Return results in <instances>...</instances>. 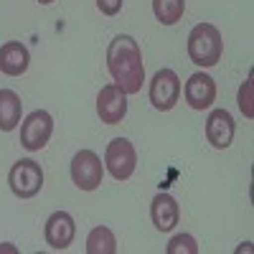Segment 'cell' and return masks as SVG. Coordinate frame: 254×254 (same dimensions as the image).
<instances>
[{
  "mask_svg": "<svg viewBox=\"0 0 254 254\" xmlns=\"http://www.w3.org/2000/svg\"><path fill=\"white\" fill-rule=\"evenodd\" d=\"M107 69L125 94H137L142 89L145 64H142V51L132 36L120 33L112 38L107 49Z\"/></svg>",
  "mask_w": 254,
  "mask_h": 254,
  "instance_id": "6da1fadb",
  "label": "cell"
},
{
  "mask_svg": "<svg viewBox=\"0 0 254 254\" xmlns=\"http://www.w3.org/2000/svg\"><path fill=\"white\" fill-rule=\"evenodd\" d=\"M188 56L190 61L201 69L216 66L224 56V41L216 26L211 23H198L188 33Z\"/></svg>",
  "mask_w": 254,
  "mask_h": 254,
  "instance_id": "7a4b0ae2",
  "label": "cell"
},
{
  "mask_svg": "<svg viewBox=\"0 0 254 254\" xmlns=\"http://www.w3.org/2000/svg\"><path fill=\"white\" fill-rule=\"evenodd\" d=\"M8 186L13 190V196L18 198H33L41 188H44V171L33 158H20L13 163L8 173Z\"/></svg>",
  "mask_w": 254,
  "mask_h": 254,
  "instance_id": "3957f363",
  "label": "cell"
},
{
  "mask_svg": "<svg viewBox=\"0 0 254 254\" xmlns=\"http://www.w3.org/2000/svg\"><path fill=\"white\" fill-rule=\"evenodd\" d=\"M104 168L110 171L115 181H127L132 178L135 168H137V153L135 145L127 137H115L110 140L107 150H104Z\"/></svg>",
  "mask_w": 254,
  "mask_h": 254,
  "instance_id": "277c9868",
  "label": "cell"
},
{
  "mask_svg": "<svg viewBox=\"0 0 254 254\" xmlns=\"http://www.w3.org/2000/svg\"><path fill=\"white\" fill-rule=\"evenodd\" d=\"M150 104L158 112H171L178 99H181V79L173 69H158L150 79V89H147Z\"/></svg>",
  "mask_w": 254,
  "mask_h": 254,
  "instance_id": "5b68a950",
  "label": "cell"
},
{
  "mask_svg": "<svg viewBox=\"0 0 254 254\" xmlns=\"http://www.w3.org/2000/svg\"><path fill=\"white\" fill-rule=\"evenodd\" d=\"M54 132V117L46 110H33L23 122H20V145L28 153L44 150Z\"/></svg>",
  "mask_w": 254,
  "mask_h": 254,
  "instance_id": "8992f818",
  "label": "cell"
},
{
  "mask_svg": "<svg viewBox=\"0 0 254 254\" xmlns=\"http://www.w3.org/2000/svg\"><path fill=\"white\" fill-rule=\"evenodd\" d=\"M104 168L94 150H79L71 158V181L81 190H97L102 186Z\"/></svg>",
  "mask_w": 254,
  "mask_h": 254,
  "instance_id": "52a82bcc",
  "label": "cell"
},
{
  "mask_svg": "<svg viewBox=\"0 0 254 254\" xmlns=\"http://www.w3.org/2000/svg\"><path fill=\"white\" fill-rule=\"evenodd\" d=\"M44 237H46V244L56 252L69 249L74 237H76V224H74L71 214H66V211H54V214L46 219Z\"/></svg>",
  "mask_w": 254,
  "mask_h": 254,
  "instance_id": "ba28073f",
  "label": "cell"
},
{
  "mask_svg": "<svg viewBox=\"0 0 254 254\" xmlns=\"http://www.w3.org/2000/svg\"><path fill=\"white\" fill-rule=\"evenodd\" d=\"M183 97L188 102V107L190 110H208L211 104H214L216 99V81L211 79L208 74L203 71H196V74H190L188 81H186V87H183Z\"/></svg>",
  "mask_w": 254,
  "mask_h": 254,
  "instance_id": "9c48e42d",
  "label": "cell"
},
{
  "mask_svg": "<svg viewBox=\"0 0 254 254\" xmlns=\"http://www.w3.org/2000/svg\"><path fill=\"white\" fill-rule=\"evenodd\" d=\"M97 115L102 122L117 125L127 115V94L117 87V84H107L97 94Z\"/></svg>",
  "mask_w": 254,
  "mask_h": 254,
  "instance_id": "30bf717a",
  "label": "cell"
},
{
  "mask_svg": "<svg viewBox=\"0 0 254 254\" xmlns=\"http://www.w3.org/2000/svg\"><path fill=\"white\" fill-rule=\"evenodd\" d=\"M234 117L226 110H214L206 120V140L216 147V150H226L234 140Z\"/></svg>",
  "mask_w": 254,
  "mask_h": 254,
  "instance_id": "8fae6325",
  "label": "cell"
},
{
  "mask_svg": "<svg viewBox=\"0 0 254 254\" xmlns=\"http://www.w3.org/2000/svg\"><path fill=\"white\" fill-rule=\"evenodd\" d=\"M150 219L158 231H173L181 221V206L171 193H158L150 201Z\"/></svg>",
  "mask_w": 254,
  "mask_h": 254,
  "instance_id": "7c38bea8",
  "label": "cell"
},
{
  "mask_svg": "<svg viewBox=\"0 0 254 254\" xmlns=\"http://www.w3.org/2000/svg\"><path fill=\"white\" fill-rule=\"evenodd\" d=\"M31 54L20 41H8L0 46V71L5 76H20L28 71Z\"/></svg>",
  "mask_w": 254,
  "mask_h": 254,
  "instance_id": "4fadbf2b",
  "label": "cell"
},
{
  "mask_svg": "<svg viewBox=\"0 0 254 254\" xmlns=\"http://www.w3.org/2000/svg\"><path fill=\"white\" fill-rule=\"evenodd\" d=\"M20 115H23V102L13 89H0V132H13Z\"/></svg>",
  "mask_w": 254,
  "mask_h": 254,
  "instance_id": "5bb4252c",
  "label": "cell"
},
{
  "mask_svg": "<svg viewBox=\"0 0 254 254\" xmlns=\"http://www.w3.org/2000/svg\"><path fill=\"white\" fill-rule=\"evenodd\" d=\"M87 252L89 254H115L117 252V239L110 226H94L87 237Z\"/></svg>",
  "mask_w": 254,
  "mask_h": 254,
  "instance_id": "9a60e30c",
  "label": "cell"
},
{
  "mask_svg": "<svg viewBox=\"0 0 254 254\" xmlns=\"http://www.w3.org/2000/svg\"><path fill=\"white\" fill-rule=\"evenodd\" d=\"M186 0H153V13L158 18V23L163 26H176L183 18Z\"/></svg>",
  "mask_w": 254,
  "mask_h": 254,
  "instance_id": "2e32d148",
  "label": "cell"
},
{
  "mask_svg": "<svg viewBox=\"0 0 254 254\" xmlns=\"http://www.w3.org/2000/svg\"><path fill=\"white\" fill-rule=\"evenodd\" d=\"M168 254H198V244L190 234H176L171 244L165 247Z\"/></svg>",
  "mask_w": 254,
  "mask_h": 254,
  "instance_id": "e0dca14e",
  "label": "cell"
},
{
  "mask_svg": "<svg viewBox=\"0 0 254 254\" xmlns=\"http://www.w3.org/2000/svg\"><path fill=\"white\" fill-rule=\"evenodd\" d=\"M239 110L244 112L247 120L254 117V107H252V76H247V81L242 84V89H239Z\"/></svg>",
  "mask_w": 254,
  "mask_h": 254,
  "instance_id": "ac0fdd59",
  "label": "cell"
},
{
  "mask_svg": "<svg viewBox=\"0 0 254 254\" xmlns=\"http://www.w3.org/2000/svg\"><path fill=\"white\" fill-rule=\"evenodd\" d=\"M122 3H125V0H97V8L104 15H117L122 10Z\"/></svg>",
  "mask_w": 254,
  "mask_h": 254,
  "instance_id": "d6986e66",
  "label": "cell"
},
{
  "mask_svg": "<svg viewBox=\"0 0 254 254\" xmlns=\"http://www.w3.org/2000/svg\"><path fill=\"white\" fill-rule=\"evenodd\" d=\"M0 252H15V247H10V244H3V247H0Z\"/></svg>",
  "mask_w": 254,
  "mask_h": 254,
  "instance_id": "ffe728a7",
  "label": "cell"
},
{
  "mask_svg": "<svg viewBox=\"0 0 254 254\" xmlns=\"http://www.w3.org/2000/svg\"><path fill=\"white\" fill-rule=\"evenodd\" d=\"M38 3H41V5H51V3H54V0H38Z\"/></svg>",
  "mask_w": 254,
  "mask_h": 254,
  "instance_id": "44dd1931",
  "label": "cell"
}]
</instances>
